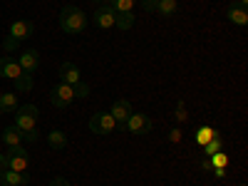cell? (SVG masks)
<instances>
[{
	"instance_id": "6da1fadb",
	"label": "cell",
	"mask_w": 248,
	"mask_h": 186,
	"mask_svg": "<svg viewBox=\"0 0 248 186\" xmlns=\"http://www.w3.org/2000/svg\"><path fill=\"white\" fill-rule=\"evenodd\" d=\"M60 28L65 30L67 35H77L87 28V15L85 10H79L75 5H67L60 10Z\"/></svg>"
},
{
	"instance_id": "7a4b0ae2",
	"label": "cell",
	"mask_w": 248,
	"mask_h": 186,
	"mask_svg": "<svg viewBox=\"0 0 248 186\" xmlns=\"http://www.w3.org/2000/svg\"><path fill=\"white\" fill-rule=\"evenodd\" d=\"M15 127L20 132H35L37 129V107L35 105H23L15 114Z\"/></svg>"
},
{
	"instance_id": "3957f363",
	"label": "cell",
	"mask_w": 248,
	"mask_h": 186,
	"mask_svg": "<svg viewBox=\"0 0 248 186\" xmlns=\"http://www.w3.org/2000/svg\"><path fill=\"white\" fill-rule=\"evenodd\" d=\"M30 167V156L23 147H8V154H5V169H13V171H28Z\"/></svg>"
},
{
	"instance_id": "277c9868",
	"label": "cell",
	"mask_w": 248,
	"mask_h": 186,
	"mask_svg": "<svg viewBox=\"0 0 248 186\" xmlns=\"http://www.w3.org/2000/svg\"><path fill=\"white\" fill-rule=\"evenodd\" d=\"M50 99H52V105L57 109H67L70 102L75 99V87L65 85V82H57V85L52 87V92H50Z\"/></svg>"
},
{
	"instance_id": "5b68a950",
	"label": "cell",
	"mask_w": 248,
	"mask_h": 186,
	"mask_svg": "<svg viewBox=\"0 0 248 186\" xmlns=\"http://www.w3.org/2000/svg\"><path fill=\"white\" fill-rule=\"evenodd\" d=\"M114 127H117V122H114V117H112L109 112H97V114L90 119V129H92L94 134H109Z\"/></svg>"
},
{
	"instance_id": "8992f818",
	"label": "cell",
	"mask_w": 248,
	"mask_h": 186,
	"mask_svg": "<svg viewBox=\"0 0 248 186\" xmlns=\"http://www.w3.org/2000/svg\"><path fill=\"white\" fill-rule=\"evenodd\" d=\"M124 129L132 132V134H147L152 129V119L149 114H141V112H132V117L127 119V124H124Z\"/></svg>"
},
{
	"instance_id": "52a82bcc",
	"label": "cell",
	"mask_w": 248,
	"mask_h": 186,
	"mask_svg": "<svg viewBox=\"0 0 248 186\" xmlns=\"http://www.w3.org/2000/svg\"><path fill=\"white\" fill-rule=\"evenodd\" d=\"M32 32H35V25L30 20H15L10 25V40L13 43H23V40H28Z\"/></svg>"
},
{
	"instance_id": "ba28073f",
	"label": "cell",
	"mask_w": 248,
	"mask_h": 186,
	"mask_svg": "<svg viewBox=\"0 0 248 186\" xmlns=\"http://www.w3.org/2000/svg\"><path fill=\"white\" fill-rule=\"evenodd\" d=\"M132 112H134V109H132V105H129V102H127V99H117V102H114V107H112V112H109V114L114 117V122H117V124H119V127L124 129V124H127V119L132 117Z\"/></svg>"
},
{
	"instance_id": "9c48e42d",
	"label": "cell",
	"mask_w": 248,
	"mask_h": 186,
	"mask_svg": "<svg viewBox=\"0 0 248 186\" xmlns=\"http://www.w3.org/2000/svg\"><path fill=\"white\" fill-rule=\"evenodd\" d=\"M23 75V67H20V62L13 60V57H0V77H8V79H17Z\"/></svg>"
},
{
	"instance_id": "30bf717a",
	"label": "cell",
	"mask_w": 248,
	"mask_h": 186,
	"mask_svg": "<svg viewBox=\"0 0 248 186\" xmlns=\"http://www.w3.org/2000/svg\"><path fill=\"white\" fill-rule=\"evenodd\" d=\"M114 17H117V13H114L109 5H102V8L94 13V25H97L99 30H109V28H114Z\"/></svg>"
},
{
	"instance_id": "8fae6325",
	"label": "cell",
	"mask_w": 248,
	"mask_h": 186,
	"mask_svg": "<svg viewBox=\"0 0 248 186\" xmlns=\"http://www.w3.org/2000/svg\"><path fill=\"white\" fill-rule=\"evenodd\" d=\"M17 62H20V67H23L25 75H32L37 70V65H40V55H37V50H25Z\"/></svg>"
},
{
	"instance_id": "7c38bea8",
	"label": "cell",
	"mask_w": 248,
	"mask_h": 186,
	"mask_svg": "<svg viewBox=\"0 0 248 186\" xmlns=\"http://www.w3.org/2000/svg\"><path fill=\"white\" fill-rule=\"evenodd\" d=\"M0 181H3V186H25V184L30 181V174L5 169V171H3V176H0Z\"/></svg>"
},
{
	"instance_id": "4fadbf2b",
	"label": "cell",
	"mask_w": 248,
	"mask_h": 186,
	"mask_svg": "<svg viewBox=\"0 0 248 186\" xmlns=\"http://www.w3.org/2000/svg\"><path fill=\"white\" fill-rule=\"evenodd\" d=\"M60 79L62 82H65V85H77V82H79V70L72 65V62H65V65H62L60 67Z\"/></svg>"
},
{
	"instance_id": "5bb4252c",
	"label": "cell",
	"mask_w": 248,
	"mask_h": 186,
	"mask_svg": "<svg viewBox=\"0 0 248 186\" xmlns=\"http://www.w3.org/2000/svg\"><path fill=\"white\" fill-rule=\"evenodd\" d=\"M3 141L8 144V147H20V141H23V132H20L15 124H13V127H8L3 132Z\"/></svg>"
},
{
	"instance_id": "9a60e30c",
	"label": "cell",
	"mask_w": 248,
	"mask_h": 186,
	"mask_svg": "<svg viewBox=\"0 0 248 186\" xmlns=\"http://www.w3.org/2000/svg\"><path fill=\"white\" fill-rule=\"evenodd\" d=\"M229 20H231V23H236V25H246V23H248L246 8H243V5H231V8H229Z\"/></svg>"
},
{
	"instance_id": "2e32d148",
	"label": "cell",
	"mask_w": 248,
	"mask_h": 186,
	"mask_svg": "<svg viewBox=\"0 0 248 186\" xmlns=\"http://www.w3.org/2000/svg\"><path fill=\"white\" fill-rule=\"evenodd\" d=\"M176 10H179V3H176V0H156V13H159V15L171 17Z\"/></svg>"
},
{
	"instance_id": "e0dca14e",
	"label": "cell",
	"mask_w": 248,
	"mask_h": 186,
	"mask_svg": "<svg viewBox=\"0 0 248 186\" xmlns=\"http://www.w3.org/2000/svg\"><path fill=\"white\" fill-rule=\"evenodd\" d=\"M47 141H50L52 149H65L67 147V137H65V132H60V129H52L47 134Z\"/></svg>"
},
{
	"instance_id": "ac0fdd59",
	"label": "cell",
	"mask_w": 248,
	"mask_h": 186,
	"mask_svg": "<svg viewBox=\"0 0 248 186\" xmlns=\"http://www.w3.org/2000/svg\"><path fill=\"white\" fill-rule=\"evenodd\" d=\"M107 5L114 10V13H132L137 0H107Z\"/></svg>"
},
{
	"instance_id": "d6986e66",
	"label": "cell",
	"mask_w": 248,
	"mask_h": 186,
	"mask_svg": "<svg viewBox=\"0 0 248 186\" xmlns=\"http://www.w3.org/2000/svg\"><path fill=\"white\" fill-rule=\"evenodd\" d=\"M17 107V94L15 92H3V99H0V109L3 112H13Z\"/></svg>"
},
{
	"instance_id": "ffe728a7",
	"label": "cell",
	"mask_w": 248,
	"mask_h": 186,
	"mask_svg": "<svg viewBox=\"0 0 248 186\" xmlns=\"http://www.w3.org/2000/svg\"><path fill=\"white\" fill-rule=\"evenodd\" d=\"M114 25H117L119 30H129V28L134 25V15H132V13H117Z\"/></svg>"
},
{
	"instance_id": "44dd1931",
	"label": "cell",
	"mask_w": 248,
	"mask_h": 186,
	"mask_svg": "<svg viewBox=\"0 0 248 186\" xmlns=\"http://www.w3.org/2000/svg\"><path fill=\"white\" fill-rule=\"evenodd\" d=\"M221 147H223V144H221V137H218V132H216L209 144H203V152H206V156H214V154L221 152Z\"/></svg>"
},
{
	"instance_id": "7402d4cb",
	"label": "cell",
	"mask_w": 248,
	"mask_h": 186,
	"mask_svg": "<svg viewBox=\"0 0 248 186\" xmlns=\"http://www.w3.org/2000/svg\"><path fill=\"white\" fill-rule=\"evenodd\" d=\"M15 90L17 92H28V90H32V75H20L17 79H15Z\"/></svg>"
},
{
	"instance_id": "603a6c76",
	"label": "cell",
	"mask_w": 248,
	"mask_h": 186,
	"mask_svg": "<svg viewBox=\"0 0 248 186\" xmlns=\"http://www.w3.org/2000/svg\"><path fill=\"white\" fill-rule=\"evenodd\" d=\"M211 159V167L214 169H226V164H229V156H226V154H214V156H209Z\"/></svg>"
},
{
	"instance_id": "cb8c5ba5",
	"label": "cell",
	"mask_w": 248,
	"mask_h": 186,
	"mask_svg": "<svg viewBox=\"0 0 248 186\" xmlns=\"http://www.w3.org/2000/svg\"><path fill=\"white\" fill-rule=\"evenodd\" d=\"M75 97H82V99H85V97H90V87L85 85V82H77V85H75Z\"/></svg>"
},
{
	"instance_id": "d4e9b609",
	"label": "cell",
	"mask_w": 248,
	"mask_h": 186,
	"mask_svg": "<svg viewBox=\"0 0 248 186\" xmlns=\"http://www.w3.org/2000/svg\"><path fill=\"white\" fill-rule=\"evenodd\" d=\"M214 134H216V129H209V127L201 129V134H199V144H209Z\"/></svg>"
},
{
	"instance_id": "484cf974",
	"label": "cell",
	"mask_w": 248,
	"mask_h": 186,
	"mask_svg": "<svg viewBox=\"0 0 248 186\" xmlns=\"http://www.w3.org/2000/svg\"><path fill=\"white\" fill-rule=\"evenodd\" d=\"M50 186H70V181H67V179H62V176H57V179L50 181Z\"/></svg>"
},
{
	"instance_id": "4316f807",
	"label": "cell",
	"mask_w": 248,
	"mask_h": 186,
	"mask_svg": "<svg viewBox=\"0 0 248 186\" xmlns=\"http://www.w3.org/2000/svg\"><path fill=\"white\" fill-rule=\"evenodd\" d=\"M23 139H28V141H37V139H40V134H37V129H35V132H25V134H23Z\"/></svg>"
},
{
	"instance_id": "83f0119b",
	"label": "cell",
	"mask_w": 248,
	"mask_h": 186,
	"mask_svg": "<svg viewBox=\"0 0 248 186\" xmlns=\"http://www.w3.org/2000/svg\"><path fill=\"white\" fill-rule=\"evenodd\" d=\"M176 119H179V122H186V109H184V105H179V109H176Z\"/></svg>"
},
{
	"instance_id": "f1b7e54d",
	"label": "cell",
	"mask_w": 248,
	"mask_h": 186,
	"mask_svg": "<svg viewBox=\"0 0 248 186\" xmlns=\"http://www.w3.org/2000/svg\"><path fill=\"white\" fill-rule=\"evenodd\" d=\"M144 10H156V0H144Z\"/></svg>"
},
{
	"instance_id": "f546056e",
	"label": "cell",
	"mask_w": 248,
	"mask_h": 186,
	"mask_svg": "<svg viewBox=\"0 0 248 186\" xmlns=\"http://www.w3.org/2000/svg\"><path fill=\"white\" fill-rule=\"evenodd\" d=\"M169 141H181V132H179V129H174V132L169 134Z\"/></svg>"
},
{
	"instance_id": "4dcf8cb0",
	"label": "cell",
	"mask_w": 248,
	"mask_h": 186,
	"mask_svg": "<svg viewBox=\"0 0 248 186\" xmlns=\"http://www.w3.org/2000/svg\"><path fill=\"white\" fill-rule=\"evenodd\" d=\"M201 169H206V171H211L214 167H211V159H203V164H201Z\"/></svg>"
},
{
	"instance_id": "1f68e13d",
	"label": "cell",
	"mask_w": 248,
	"mask_h": 186,
	"mask_svg": "<svg viewBox=\"0 0 248 186\" xmlns=\"http://www.w3.org/2000/svg\"><path fill=\"white\" fill-rule=\"evenodd\" d=\"M3 171H5V154H0V176H3Z\"/></svg>"
},
{
	"instance_id": "d6a6232c",
	"label": "cell",
	"mask_w": 248,
	"mask_h": 186,
	"mask_svg": "<svg viewBox=\"0 0 248 186\" xmlns=\"http://www.w3.org/2000/svg\"><path fill=\"white\" fill-rule=\"evenodd\" d=\"M214 174H216L218 179H223V176H226V169H214Z\"/></svg>"
},
{
	"instance_id": "836d02e7",
	"label": "cell",
	"mask_w": 248,
	"mask_h": 186,
	"mask_svg": "<svg viewBox=\"0 0 248 186\" xmlns=\"http://www.w3.org/2000/svg\"><path fill=\"white\" fill-rule=\"evenodd\" d=\"M246 3H248V0H241V5H243V8H246Z\"/></svg>"
},
{
	"instance_id": "e575fe53",
	"label": "cell",
	"mask_w": 248,
	"mask_h": 186,
	"mask_svg": "<svg viewBox=\"0 0 248 186\" xmlns=\"http://www.w3.org/2000/svg\"><path fill=\"white\" fill-rule=\"evenodd\" d=\"M92 3H102V0H92Z\"/></svg>"
},
{
	"instance_id": "d590c367",
	"label": "cell",
	"mask_w": 248,
	"mask_h": 186,
	"mask_svg": "<svg viewBox=\"0 0 248 186\" xmlns=\"http://www.w3.org/2000/svg\"><path fill=\"white\" fill-rule=\"evenodd\" d=\"M0 117H3V109H0Z\"/></svg>"
},
{
	"instance_id": "8d00e7d4",
	"label": "cell",
	"mask_w": 248,
	"mask_h": 186,
	"mask_svg": "<svg viewBox=\"0 0 248 186\" xmlns=\"http://www.w3.org/2000/svg\"><path fill=\"white\" fill-rule=\"evenodd\" d=\"M0 99H3V92H0Z\"/></svg>"
},
{
	"instance_id": "74e56055",
	"label": "cell",
	"mask_w": 248,
	"mask_h": 186,
	"mask_svg": "<svg viewBox=\"0 0 248 186\" xmlns=\"http://www.w3.org/2000/svg\"><path fill=\"white\" fill-rule=\"evenodd\" d=\"M238 186H246V184H238Z\"/></svg>"
}]
</instances>
